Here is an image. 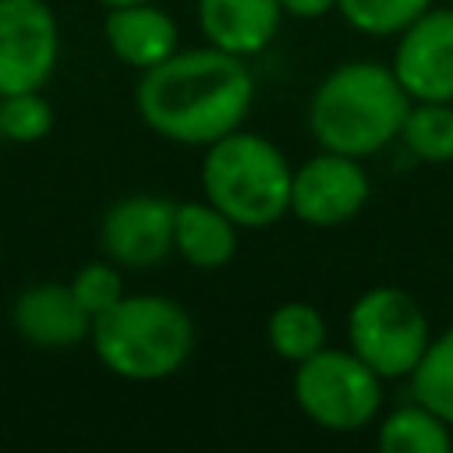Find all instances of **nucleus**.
Here are the masks:
<instances>
[{
	"instance_id": "9",
	"label": "nucleus",
	"mask_w": 453,
	"mask_h": 453,
	"mask_svg": "<svg viewBox=\"0 0 453 453\" xmlns=\"http://www.w3.org/2000/svg\"><path fill=\"white\" fill-rule=\"evenodd\" d=\"M393 74L411 99L453 103V7H428L396 35Z\"/></svg>"
},
{
	"instance_id": "6",
	"label": "nucleus",
	"mask_w": 453,
	"mask_h": 453,
	"mask_svg": "<svg viewBox=\"0 0 453 453\" xmlns=\"http://www.w3.org/2000/svg\"><path fill=\"white\" fill-rule=\"evenodd\" d=\"M432 340V326L414 294L379 283L368 287L347 311L350 350L382 379H407Z\"/></svg>"
},
{
	"instance_id": "5",
	"label": "nucleus",
	"mask_w": 453,
	"mask_h": 453,
	"mask_svg": "<svg viewBox=\"0 0 453 453\" xmlns=\"http://www.w3.org/2000/svg\"><path fill=\"white\" fill-rule=\"evenodd\" d=\"M382 375L350 347H322L294 365L290 393L297 411L322 432L350 435L368 428L382 411Z\"/></svg>"
},
{
	"instance_id": "13",
	"label": "nucleus",
	"mask_w": 453,
	"mask_h": 453,
	"mask_svg": "<svg viewBox=\"0 0 453 453\" xmlns=\"http://www.w3.org/2000/svg\"><path fill=\"white\" fill-rule=\"evenodd\" d=\"M106 42L113 57L134 71H149L163 64L170 53L180 50V32L177 21L159 7V4H124V7H106L103 21Z\"/></svg>"
},
{
	"instance_id": "7",
	"label": "nucleus",
	"mask_w": 453,
	"mask_h": 453,
	"mask_svg": "<svg viewBox=\"0 0 453 453\" xmlns=\"http://www.w3.org/2000/svg\"><path fill=\"white\" fill-rule=\"evenodd\" d=\"M372 195L368 170L361 159L319 149L311 159L294 166L290 177V216L315 230H333L350 223Z\"/></svg>"
},
{
	"instance_id": "12",
	"label": "nucleus",
	"mask_w": 453,
	"mask_h": 453,
	"mask_svg": "<svg viewBox=\"0 0 453 453\" xmlns=\"http://www.w3.org/2000/svg\"><path fill=\"white\" fill-rule=\"evenodd\" d=\"M195 14L205 42L237 57L262 53L283 25L280 0H198Z\"/></svg>"
},
{
	"instance_id": "20",
	"label": "nucleus",
	"mask_w": 453,
	"mask_h": 453,
	"mask_svg": "<svg viewBox=\"0 0 453 453\" xmlns=\"http://www.w3.org/2000/svg\"><path fill=\"white\" fill-rule=\"evenodd\" d=\"M53 127V106L39 88L0 96V131L11 142H39Z\"/></svg>"
},
{
	"instance_id": "14",
	"label": "nucleus",
	"mask_w": 453,
	"mask_h": 453,
	"mask_svg": "<svg viewBox=\"0 0 453 453\" xmlns=\"http://www.w3.org/2000/svg\"><path fill=\"white\" fill-rule=\"evenodd\" d=\"M241 226L209 198L177 202L173 212V255L195 269H223L237 255Z\"/></svg>"
},
{
	"instance_id": "16",
	"label": "nucleus",
	"mask_w": 453,
	"mask_h": 453,
	"mask_svg": "<svg viewBox=\"0 0 453 453\" xmlns=\"http://www.w3.org/2000/svg\"><path fill=\"white\" fill-rule=\"evenodd\" d=\"M326 340H329V326L311 301H283L269 311L265 343L280 361L297 365L315 350H322Z\"/></svg>"
},
{
	"instance_id": "21",
	"label": "nucleus",
	"mask_w": 453,
	"mask_h": 453,
	"mask_svg": "<svg viewBox=\"0 0 453 453\" xmlns=\"http://www.w3.org/2000/svg\"><path fill=\"white\" fill-rule=\"evenodd\" d=\"M74 297L81 301V308L96 319L106 308H113L124 297V280H120V265L117 262H88L74 273L71 280Z\"/></svg>"
},
{
	"instance_id": "15",
	"label": "nucleus",
	"mask_w": 453,
	"mask_h": 453,
	"mask_svg": "<svg viewBox=\"0 0 453 453\" xmlns=\"http://www.w3.org/2000/svg\"><path fill=\"white\" fill-rule=\"evenodd\" d=\"M375 442L382 453H449L453 428L432 407H425L421 400H411L379 421Z\"/></svg>"
},
{
	"instance_id": "17",
	"label": "nucleus",
	"mask_w": 453,
	"mask_h": 453,
	"mask_svg": "<svg viewBox=\"0 0 453 453\" xmlns=\"http://www.w3.org/2000/svg\"><path fill=\"white\" fill-rule=\"evenodd\" d=\"M396 142L418 163H449L453 159V103L411 99Z\"/></svg>"
},
{
	"instance_id": "24",
	"label": "nucleus",
	"mask_w": 453,
	"mask_h": 453,
	"mask_svg": "<svg viewBox=\"0 0 453 453\" xmlns=\"http://www.w3.org/2000/svg\"><path fill=\"white\" fill-rule=\"evenodd\" d=\"M0 138H4V131H0Z\"/></svg>"
},
{
	"instance_id": "18",
	"label": "nucleus",
	"mask_w": 453,
	"mask_h": 453,
	"mask_svg": "<svg viewBox=\"0 0 453 453\" xmlns=\"http://www.w3.org/2000/svg\"><path fill=\"white\" fill-rule=\"evenodd\" d=\"M407 382H411V396L432 407L453 428V326H446L439 336L428 340Z\"/></svg>"
},
{
	"instance_id": "2",
	"label": "nucleus",
	"mask_w": 453,
	"mask_h": 453,
	"mask_svg": "<svg viewBox=\"0 0 453 453\" xmlns=\"http://www.w3.org/2000/svg\"><path fill=\"white\" fill-rule=\"evenodd\" d=\"M407 106L411 96L389 64L347 60L315 85L308 99V131L319 149L365 159L396 142Z\"/></svg>"
},
{
	"instance_id": "1",
	"label": "nucleus",
	"mask_w": 453,
	"mask_h": 453,
	"mask_svg": "<svg viewBox=\"0 0 453 453\" xmlns=\"http://www.w3.org/2000/svg\"><path fill=\"white\" fill-rule=\"evenodd\" d=\"M255 103V74L248 57L219 46L177 50L163 64L142 71L134 88L138 117L166 142L205 149L237 131Z\"/></svg>"
},
{
	"instance_id": "4",
	"label": "nucleus",
	"mask_w": 453,
	"mask_h": 453,
	"mask_svg": "<svg viewBox=\"0 0 453 453\" xmlns=\"http://www.w3.org/2000/svg\"><path fill=\"white\" fill-rule=\"evenodd\" d=\"M202 195L219 205L241 230H265L290 216L294 166L276 142L255 131H230L205 145Z\"/></svg>"
},
{
	"instance_id": "23",
	"label": "nucleus",
	"mask_w": 453,
	"mask_h": 453,
	"mask_svg": "<svg viewBox=\"0 0 453 453\" xmlns=\"http://www.w3.org/2000/svg\"><path fill=\"white\" fill-rule=\"evenodd\" d=\"M106 7H124V4H159V0H103Z\"/></svg>"
},
{
	"instance_id": "8",
	"label": "nucleus",
	"mask_w": 453,
	"mask_h": 453,
	"mask_svg": "<svg viewBox=\"0 0 453 453\" xmlns=\"http://www.w3.org/2000/svg\"><path fill=\"white\" fill-rule=\"evenodd\" d=\"M57 53V18L42 0H0V96L42 88Z\"/></svg>"
},
{
	"instance_id": "3",
	"label": "nucleus",
	"mask_w": 453,
	"mask_h": 453,
	"mask_svg": "<svg viewBox=\"0 0 453 453\" xmlns=\"http://www.w3.org/2000/svg\"><path fill=\"white\" fill-rule=\"evenodd\" d=\"M92 350L106 372L127 382H159L177 375L195 350L188 308L163 294H124L92 319Z\"/></svg>"
},
{
	"instance_id": "11",
	"label": "nucleus",
	"mask_w": 453,
	"mask_h": 453,
	"mask_svg": "<svg viewBox=\"0 0 453 453\" xmlns=\"http://www.w3.org/2000/svg\"><path fill=\"white\" fill-rule=\"evenodd\" d=\"M14 329L42 350H67L88 340L92 315L74 297L71 283H32L14 297Z\"/></svg>"
},
{
	"instance_id": "22",
	"label": "nucleus",
	"mask_w": 453,
	"mask_h": 453,
	"mask_svg": "<svg viewBox=\"0 0 453 453\" xmlns=\"http://www.w3.org/2000/svg\"><path fill=\"white\" fill-rule=\"evenodd\" d=\"M280 4H283V14L301 18V21H311V18L336 11V0H280Z\"/></svg>"
},
{
	"instance_id": "19",
	"label": "nucleus",
	"mask_w": 453,
	"mask_h": 453,
	"mask_svg": "<svg viewBox=\"0 0 453 453\" xmlns=\"http://www.w3.org/2000/svg\"><path fill=\"white\" fill-rule=\"evenodd\" d=\"M432 7V0H336L340 18L361 32V35H375V39H396L414 18H421Z\"/></svg>"
},
{
	"instance_id": "10",
	"label": "nucleus",
	"mask_w": 453,
	"mask_h": 453,
	"mask_svg": "<svg viewBox=\"0 0 453 453\" xmlns=\"http://www.w3.org/2000/svg\"><path fill=\"white\" fill-rule=\"evenodd\" d=\"M177 202L163 195H127L103 216L99 241L110 262L124 269H152L173 251Z\"/></svg>"
}]
</instances>
